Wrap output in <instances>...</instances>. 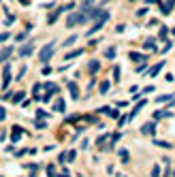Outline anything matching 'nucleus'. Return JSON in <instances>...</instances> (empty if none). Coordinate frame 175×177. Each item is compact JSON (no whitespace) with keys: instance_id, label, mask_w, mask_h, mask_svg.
<instances>
[{"instance_id":"obj_20","label":"nucleus","mask_w":175,"mask_h":177,"mask_svg":"<svg viewBox=\"0 0 175 177\" xmlns=\"http://www.w3.org/2000/svg\"><path fill=\"white\" fill-rule=\"evenodd\" d=\"M145 49H152V51H156V43H154V41H145Z\"/></svg>"},{"instance_id":"obj_27","label":"nucleus","mask_w":175,"mask_h":177,"mask_svg":"<svg viewBox=\"0 0 175 177\" xmlns=\"http://www.w3.org/2000/svg\"><path fill=\"white\" fill-rule=\"evenodd\" d=\"M75 41H77V36H70V39H68V41H64V47H68V45H73V43H75Z\"/></svg>"},{"instance_id":"obj_39","label":"nucleus","mask_w":175,"mask_h":177,"mask_svg":"<svg viewBox=\"0 0 175 177\" xmlns=\"http://www.w3.org/2000/svg\"><path fill=\"white\" fill-rule=\"evenodd\" d=\"M173 175H175V173H173Z\"/></svg>"},{"instance_id":"obj_28","label":"nucleus","mask_w":175,"mask_h":177,"mask_svg":"<svg viewBox=\"0 0 175 177\" xmlns=\"http://www.w3.org/2000/svg\"><path fill=\"white\" fill-rule=\"evenodd\" d=\"M105 56H107V58H113V56H115V49H107Z\"/></svg>"},{"instance_id":"obj_1","label":"nucleus","mask_w":175,"mask_h":177,"mask_svg":"<svg viewBox=\"0 0 175 177\" xmlns=\"http://www.w3.org/2000/svg\"><path fill=\"white\" fill-rule=\"evenodd\" d=\"M98 13H101V9H90V7H83L79 13H73L68 19H66V26L68 28H75V26H81V23L90 21L92 17H96Z\"/></svg>"},{"instance_id":"obj_17","label":"nucleus","mask_w":175,"mask_h":177,"mask_svg":"<svg viewBox=\"0 0 175 177\" xmlns=\"http://www.w3.org/2000/svg\"><path fill=\"white\" fill-rule=\"evenodd\" d=\"M54 109H56V111H60V113L64 111V100H62V98H60V100H56V105H54Z\"/></svg>"},{"instance_id":"obj_5","label":"nucleus","mask_w":175,"mask_h":177,"mask_svg":"<svg viewBox=\"0 0 175 177\" xmlns=\"http://www.w3.org/2000/svg\"><path fill=\"white\" fill-rule=\"evenodd\" d=\"M45 90H47V94L43 96V100H49V98H52V96L58 92V85H56V83H47V85H45Z\"/></svg>"},{"instance_id":"obj_16","label":"nucleus","mask_w":175,"mask_h":177,"mask_svg":"<svg viewBox=\"0 0 175 177\" xmlns=\"http://www.w3.org/2000/svg\"><path fill=\"white\" fill-rule=\"evenodd\" d=\"M107 135H103V137H98V147H103V149H107Z\"/></svg>"},{"instance_id":"obj_7","label":"nucleus","mask_w":175,"mask_h":177,"mask_svg":"<svg viewBox=\"0 0 175 177\" xmlns=\"http://www.w3.org/2000/svg\"><path fill=\"white\" fill-rule=\"evenodd\" d=\"M141 132H143V135H154V132H156V124H154V122H147L143 128H141Z\"/></svg>"},{"instance_id":"obj_33","label":"nucleus","mask_w":175,"mask_h":177,"mask_svg":"<svg viewBox=\"0 0 175 177\" xmlns=\"http://www.w3.org/2000/svg\"><path fill=\"white\" fill-rule=\"evenodd\" d=\"M7 39H9V34H7V32H5V34H0V43H5Z\"/></svg>"},{"instance_id":"obj_32","label":"nucleus","mask_w":175,"mask_h":177,"mask_svg":"<svg viewBox=\"0 0 175 177\" xmlns=\"http://www.w3.org/2000/svg\"><path fill=\"white\" fill-rule=\"evenodd\" d=\"M79 2H81V7H90V5H92V0H79Z\"/></svg>"},{"instance_id":"obj_22","label":"nucleus","mask_w":175,"mask_h":177,"mask_svg":"<svg viewBox=\"0 0 175 177\" xmlns=\"http://www.w3.org/2000/svg\"><path fill=\"white\" fill-rule=\"evenodd\" d=\"M164 115H169V113H167V111H156V113H154V120H160V117H164Z\"/></svg>"},{"instance_id":"obj_4","label":"nucleus","mask_w":175,"mask_h":177,"mask_svg":"<svg viewBox=\"0 0 175 177\" xmlns=\"http://www.w3.org/2000/svg\"><path fill=\"white\" fill-rule=\"evenodd\" d=\"M32 51H34V43L30 41V43H26V45L19 49V56L21 58H28V56H32Z\"/></svg>"},{"instance_id":"obj_3","label":"nucleus","mask_w":175,"mask_h":177,"mask_svg":"<svg viewBox=\"0 0 175 177\" xmlns=\"http://www.w3.org/2000/svg\"><path fill=\"white\" fill-rule=\"evenodd\" d=\"M54 56V43H49V45H45L43 49H41V54H39V58H41V62H47L49 58Z\"/></svg>"},{"instance_id":"obj_8","label":"nucleus","mask_w":175,"mask_h":177,"mask_svg":"<svg viewBox=\"0 0 175 177\" xmlns=\"http://www.w3.org/2000/svg\"><path fill=\"white\" fill-rule=\"evenodd\" d=\"M66 88H68V92H70V96H73V98H79V90H77V85H75L73 81H68V83H66Z\"/></svg>"},{"instance_id":"obj_21","label":"nucleus","mask_w":175,"mask_h":177,"mask_svg":"<svg viewBox=\"0 0 175 177\" xmlns=\"http://www.w3.org/2000/svg\"><path fill=\"white\" fill-rule=\"evenodd\" d=\"M107 90H109V81H103L101 83V94H107Z\"/></svg>"},{"instance_id":"obj_29","label":"nucleus","mask_w":175,"mask_h":177,"mask_svg":"<svg viewBox=\"0 0 175 177\" xmlns=\"http://www.w3.org/2000/svg\"><path fill=\"white\" fill-rule=\"evenodd\" d=\"M66 160H68V162L75 160V151H68V154H66Z\"/></svg>"},{"instance_id":"obj_34","label":"nucleus","mask_w":175,"mask_h":177,"mask_svg":"<svg viewBox=\"0 0 175 177\" xmlns=\"http://www.w3.org/2000/svg\"><path fill=\"white\" fill-rule=\"evenodd\" d=\"M58 177H70V175H68V171H66V173H60Z\"/></svg>"},{"instance_id":"obj_38","label":"nucleus","mask_w":175,"mask_h":177,"mask_svg":"<svg viewBox=\"0 0 175 177\" xmlns=\"http://www.w3.org/2000/svg\"><path fill=\"white\" fill-rule=\"evenodd\" d=\"M133 2H135V0H133Z\"/></svg>"},{"instance_id":"obj_35","label":"nucleus","mask_w":175,"mask_h":177,"mask_svg":"<svg viewBox=\"0 0 175 177\" xmlns=\"http://www.w3.org/2000/svg\"><path fill=\"white\" fill-rule=\"evenodd\" d=\"M0 120H5V109H0Z\"/></svg>"},{"instance_id":"obj_25","label":"nucleus","mask_w":175,"mask_h":177,"mask_svg":"<svg viewBox=\"0 0 175 177\" xmlns=\"http://www.w3.org/2000/svg\"><path fill=\"white\" fill-rule=\"evenodd\" d=\"M152 177H160V169L158 166H152Z\"/></svg>"},{"instance_id":"obj_18","label":"nucleus","mask_w":175,"mask_h":177,"mask_svg":"<svg viewBox=\"0 0 175 177\" xmlns=\"http://www.w3.org/2000/svg\"><path fill=\"white\" fill-rule=\"evenodd\" d=\"M130 60H133V62H143L145 56H141V54H130Z\"/></svg>"},{"instance_id":"obj_26","label":"nucleus","mask_w":175,"mask_h":177,"mask_svg":"<svg viewBox=\"0 0 175 177\" xmlns=\"http://www.w3.org/2000/svg\"><path fill=\"white\" fill-rule=\"evenodd\" d=\"M54 173H56V166H54V164H49V166H47V175H49V177H52Z\"/></svg>"},{"instance_id":"obj_9","label":"nucleus","mask_w":175,"mask_h":177,"mask_svg":"<svg viewBox=\"0 0 175 177\" xmlns=\"http://www.w3.org/2000/svg\"><path fill=\"white\" fill-rule=\"evenodd\" d=\"M2 77H5V79H2V85L7 88V85H9V81H11V66H5V73H2Z\"/></svg>"},{"instance_id":"obj_10","label":"nucleus","mask_w":175,"mask_h":177,"mask_svg":"<svg viewBox=\"0 0 175 177\" xmlns=\"http://www.w3.org/2000/svg\"><path fill=\"white\" fill-rule=\"evenodd\" d=\"M173 7H175V2H173V0H169V2H164V5H160V11L167 15V13H171L173 11Z\"/></svg>"},{"instance_id":"obj_36","label":"nucleus","mask_w":175,"mask_h":177,"mask_svg":"<svg viewBox=\"0 0 175 177\" xmlns=\"http://www.w3.org/2000/svg\"><path fill=\"white\" fill-rule=\"evenodd\" d=\"M158 2V0H147V5H156Z\"/></svg>"},{"instance_id":"obj_15","label":"nucleus","mask_w":175,"mask_h":177,"mask_svg":"<svg viewBox=\"0 0 175 177\" xmlns=\"http://www.w3.org/2000/svg\"><path fill=\"white\" fill-rule=\"evenodd\" d=\"M79 54H83V51H81V49H75V51H70V54L64 56V60H73V58H77Z\"/></svg>"},{"instance_id":"obj_14","label":"nucleus","mask_w":175,"mask_h":177,"mask_svg":"<svg viewBox=\"0 0 175 177\" xmlns=\"http://www.w3.org/2000/svg\"><path fill=\"white\" fill-rule=\"evenodd\" d=\"M62 11H64V9H62V7H60V9H56V11H54V13H52V15H49V23H54V21H56V19H58V15H60V13H62Z\"/></svg>"},{"instance_id":"obj_30","label":"nucleus","mask_w":175,"mask_h":177,"mask_svg":"<svg viewBox=\"0 0 175 177\" xmlns=\"http://www.w3.org/2000/svg\"><path fill=\"white\" fill-rule=\"evenodd\" d=\"M160 39H167V28H164V26L160 28Z\"/></svg>"},{"instance_id":"obj_31","label":"nucleus","mask_w":175,"mask_h":177,"mask_svg":"<svg viewBox=\"0 0 175 177\" xmlns=\"http://www.w3.org/2000/svg\"><path fill=\"white\" fill-rule=\"evenodd\" d=\"M156 145H158V147H171V145H169V143H164V141H156Z\"/></svg>"},{"instance_id":"obj_37","label":"nucleus","mask_w":175,"mask_h":177,"mask_svg":"<svg viewBox=\"0 0 175 177\" xmlns=\"http://www.w3.org/2000/svg\"><path fill=\"white\" fill-rule=\"evenodd\" d=\"M173 105H175V100H173Z\"/></svg>"},{"instance_id":"obj_11","label":"nucleus","mask_w":175,"mask_h":177,"mask_svg":"<svg viewBox=\"0 0 175 177\" xmlns=\"http://www.w3.org/2000/svg\"><path fill=\"white\" fill-rule=\"evenodd\" d=\"M11 54H13V49H11V47H7V49H2V51H0V62H7Z\"/></svg>"},{"instance_id":"obj_6","label":"nucleus","mask_w":175,"mask_h":177,"mask_svg":"<svg viewBox=\"0 0 175 177\" xmlns=\"http://www.w3.org/2000/svg\"><path fill=\"white\" fill-rule=\"evenodd\" d=\"M21 135H23L21 126H13V130H11V141H13V143H17V141L21 139Z\"/></svg>"},{"instance_id":"obj_24","label":"nucleus","mask_w":175,"mask_h":177,"mask_svg":"<svg viewBox=\"0 0 175 177\" xmlns=\"http://www.w3.org/2000/svg\"><path fill=\"white\" fill-rule=\"evenodd\" d=\"M23 98V92H17L15 96H13V103H19V100Z\"/></svg>"},{"instance_id":"obj_2","label":"nucleus","mask_w":175,"mask_h":177,"mask_svg":"<svg viewBox=\"0 0 175 177\" xmlns=\"http://www.w3.org/2000/svg\"><path fill=\"white\" fill-rule=\"evenodd\" d=\"M96 17H98V21H96L94 26H92V28L88 30V34H94L96 30H101V28L105 26V23H107V19H109V11H103V13H98Z\"/></svg>"},{"instance_id":"obj_23","label":"nucleus","mask_w":175,"mask_h":177,"mask_svg":"<svg viewBox=\"0 0 175 177\" xmlns=\"http://www.w3.org/2000/svg\"><path fill=\"white\" fill-rule=\"evenodd\" d=\"M167 100H171V94H164V96H158V103H167Z\"/></svg>"},{"instance_id":"obj_19","label":"nucleus","mask_w":175,"mask_h":177,"mask_svg":"<svg viewBox=\"0 0 175 177\" xmlns=\"http://www.w3.org/2000/svg\"><path fill=\"white\" fill-rule=\"evenodd\" d=\"M120 158H122V162H128V151L126 149H120Z\"/></svg>"},{"instance_id":"obj_12","label":"nucleus","mask_w":175,"mask_h":177,"mask_svg":"<svg viewBox=\"0 0 175 177\" xmlns=\"http://www.w3.org/2000/svg\"><path fill=\"white\" fill-rule=\"evenodd\" d=\"M162 66H164V62H158L156 66H152V70H149V77H156V75L162 70Z\"/></svg>"},{"instance_id":"obj_13","label":"nucleus","mask_w":175,"mask_h":177,"mask_svg":"<svg viewBox=\"0 0 175 177\" xmlns=\"http://www.w3.org/2000/svg\"><path fill=\"white\" fill-rule=\"evenodd\" d=\"M98 68H101V62H96V60H92V62H90V64H88V70H90V73H92V75H94V73H96V70H98Z\"/></svg>"}]
</instances>
